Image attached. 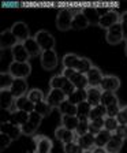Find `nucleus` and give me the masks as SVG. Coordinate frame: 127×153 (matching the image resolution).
I'll use <instances>...</instances> for the list:
<instances>
[{
    "label": "nucleus",
    "instance_id": "1",
    "mask_svg": "<svg viewBox=\"0 0 127 153\" xmlns=\"http://www.w3.org/2000/svg\"><path fill=\"white\" fill-rule=\"evenodd\" d=\"M62 64L63 68H73L82 74H86L93 67V63L88 57H81L75 53H66L63 56Z\"/></svg>",
    "mask_w": 127,
    "mask_h": 153
},
{
    "label": "nucleus",
    "instance_id": "2",
    "mask_svg": "<svg viewBox=\"0 0 127 153\" xmlns=\"http://www.w3.org/2000/svg\"><path fill=\"white\" fill-rule=\"evenodd\" d=\"M49 86H51V89H59L64 93V94L68 97L71 93L75 90V86L71 83V81L64 76L63 74H57V75H53L49 81Z\"/></svg>",
    "mask_w": 127,
    "mask_h": 153
},
{
    "label": "nucleus",
    "instance_id": "3",
    "mask_svg": "<svg viewBox=\"0 0 127 153\" xmlns=\"http://www.w3.org/2000/svg\"><path fill=\"white\" fill-rule=\"evenodd\" d=\"M62 74L71 81V83L75 86V89H86L89 86L86 74H82L79 71L73 70V68H63Z\"/></svg>",
    "mask_w": 127,
    "mask_h": 153
},
{
    "label": "nucleus",
    "instance_id": "4",
    "mask_svg": "<svg viewBox=\"0 0 127 153\" xmlns=\"http://www.w3.org/2000/svg\"><path fill=\"white\" fill-rule=\"evenodd\" d=\"M34 38L37 44L40 45L41 51H49V49H55V45H56V40L55 37L51 34V33L45 30V29H41L38 30L34 34Z\"/></svg>",
    "mask_w": 127,
    "mask_h": 153
},
{
    "label": "nucleus",
    "instance_id": "5",
    "mask_svg": "<svg viewBox=\"0 0 127 153\" xmlns=\"http://www.w3.org/2000/svg\"><path fill=\"white\" fill-rule=\"evenodd\" d=\"M42 116L37 112H33L30 114L29 116V120L23 124L21 130H22V134L23 135H27V137H34L36 133H37L38 127H40V124H41V120H42Z\"/></svg>",
    "mask_w": 127,
    "mask_h": 153
},
{
    "label": "nucleus",
    "instance_id": "6",
    "mask_svg": "<svg viewBox=\"0 0 127 153\" xmlns=\"http://www.w3.org/2000/svg\"><path fill=\"white\" fill-rule=\"evenodd\" d=\"M8 73L14 78H22L27 79V76L32 74V66L30 63H19V62H11L8 66Z\"/></svg>",
    "mask_w": 127,
    "mask_h": 153
},
{
    "label": "nucleus",
    "instance_id": "7",
    "mask_svg": "<svg viewBox=\"0 0 127 153\" xmlns=\"http://www.w3.org/2000/svg\"><path fill=\"white\" fill-rule=\"evenodd\" d=\"M74 13L71 10L62 8L56 15V27L62 32H67L71 29V23H73Z\"/></svg>",
    "mask_w": 127,
    "mask_h": 153
},
{
    "label": "nucleus",
    "instance_id": "8",
    "mask_svg": "<svg viewBox=\"0 0 127 153\" xmlns=\"http://www.w3.org/2000/svg\"><path fill=\"white\" fill-rule=\"evenodd\" d=\"M33 142H34V153H52L53 142L47 135H42V134L37 135L36 134L33 137Z\"/></svg>",
    "mask_w": 127,
    "mask_h": 153
},
{
    "label": "nucleus",
    "instance_id": "9",
    "mask_svg": "<svg viewBox=\"0 0 127 153\" xmlns=\"http://www.w3.org/2000/svg\"><path fill=\"white\" fill-rule=\"evenodd\" d=\"M40 62L44 70L52 71L57 67L59 59H57V53L55 49H49V51H42L41 56H40Z\"/></svg>",
    "mask_w": 127,
    "mask_h": 153
},
{
    "label": "nucleus",
    "instance_id": "10",
    "mask_svg": "<svg viewBox=\"0 0 127 153\" xmlns=\"http://www.w3.org/2000/svg\"><path fill=\"white\" fill-rule=\"evenodd\" d=\"M105 40L109 45H118L124 40L123 29H122L120 22H118L116 25H114L112 27H109L105 33Z\"/></svg>",
    "mask_w": 127,
    "mask_h": 153
},
{
    "label": "nucleus",
    "instance_id": "11",
    "mask_svg": "<svg viewBox=\"0 0 127 153\" xmlns=\"http://www.w3.org/2000/svg\"><path fill=\"white\" fill-rule=\"evenodd\" d=\"M118 22H120V15L118 14V11L115 10H108L105 14H102L100 18L99 26L104 30H108L109 27H112L114 25H116Z\"/></svg>",
    "mask_w": 127,
    "mask_h": 153
},
{
    "label": "nucleus",
    "instance_id": "12",
    "mask_svg": "<svg viewBox=\"0 0 127 153\" xmlns=\"http://www.w3.org/2000/svg\"><path fill=\"white\" fill-rule=\"evenodd\" d=\"M10 30L13 32V34L15 36V38L18 40V42H25L27 38H30V32H29V26L26 25L25 22H22V21H18V22H15L11 27H10Z\"/></svg>",
    "mask_w": 127,
    "mask_h": 153
},
{
    "label": "nucleus",
    "instance_id": "13",
    "mask_svg": "<svg viewBox=\"0 0 127 153\" xmlns=\"http://www.w3.org/2000/svg\"><path fill=\"white\" fill-rule=\"evenodd\" d=\"M67 100V96L59 89H49L48 94L45 96V101L51 105L52 108H59L62 102Z\"/></svg>",
    "mask_w": 127,
    "mask_h": 153
},
{
    "label": "nucleus",
    "instance_id": "14",
    "mask_svg": "<svg viewBox=\"0 0 127 153\" xmlns=\"http://www.w3.org/2000/svg\"><path fill=\"white\" fill-rule=\"evenodd\" d=\"M55 138L57 141H60L63 145L66 143H70V142H75L76 141V134L75 131H71L68 128L63 127V126H57L56 130H55Z\"/></svg>",
    "mask_w": 127,
    "mask_h": 153
},
{
    "label": "nucleus",
    "instance_id": "15",
    "mask_svg": "<svg viewBox=\"0 0 127 153\" xmlns=\"http://www.w3.org/2000/svg\"><path fill=\"white\" fill-rule=\"evenodd\" d=\"M0 133L8 135V137L11 138L13 141L18 140L21 135H23L21 127H19V126H16V124H14V123H11L10 120L1 122V124H0Z\"/></svg>",
    "mask_w": 127,
    "mask_h": 153
},
{
    "label": "nucleus",
    "instance_id": "16",
    "mask_svg": "<svg viewBox=\"0 0 127 153\" xmlns=\"http://www.w3.org/2000/svg\"><path fill=\"white\" fill-rule=\"evenodd\" d=\"M120 88V79L115 75H104L101 83H100V89L102 92H115Z\"/></svg>",
    "mask_w": 127,
    "mask_h": 153
},
{
    "label": "nucleus",
    "instance_id": "17",
    "mask_svg": "<svg viewBox=\"0 0 127 153\" xmlns=\"http://www.w3.org/2000/svg\"><path fill=\"white\" fill-rule=\"evenodd\" d=\"M16 44H18V40L15 38V36L13 34V32L10 29L1 32V34H0V48H1V51L13 49Z\"/></svg>",
    "mask_w": 127,
    "mask_h": 153
},
{
    "label": "nucleus",
    "instance_id": "18",
    "mask_svg": "<svg viewBox=\"0 0 127 153\" xmlns=\"http://www.w3.org/2000/svg\"><path fill=\"white\" fill-rule=\"evenodd\" d=\"M27 81L22 79V78H14V82L10 88V92L13 93V96L15 99L18 97H22V96H26L27 93Z\"/></svg>",
    "mask_w": 127,
    "mask_h": 153
},
{
    "label": "nucleus",
    "instance_id": "19",
    "mask_svg": "<svg viewBox=\"0 0 127 153\" xmlns=\"http://www.w3.org/2000/svg\"><path fill=\"white\" fill-rule=\"evenodd\" d=\"M11 55H13V62H19V63H27L30 59V55L26 51L25 45L22 42H18L11 49Z\"/></svg>",
    "mask_w": 127,
    "mask_h": 153
},
{
    "label": "nucleus",
    "instance_id": "20",
    "mask_svg": "<svg viewBox=\"0 0 127 153\" xmlns=\"http://www.w3.org/2000/svg\"><path fill=\"white\" fill-rule=\"evenodd\" d=\"M101 96L102 90L100 88H94V86H88L86 88V101L92 107L101 104Z\"/></svg>",
    "mask_w": 127,
    "mask_h": 153
},
{
    "label": "nucleus",
    "instance_id": "21",
    "mask_svg": "<svg viewBox=\"0 0 127 153\" xmlns=\"http://www.w3.org/2000/svg\"><path fill=\"white\" fill-rule=\"evenodd\" d=\"M13 105H15V97L10 90H0V108L3 111H13Z\"/></svg>",
    "mask_w": 127,
    "mask_h": 153
},
{
    "label": "nucleus",
    "instance_id": "22",
    "mask_svg": "<svg viewBox=\"0 0 127 153\" xmlns=\"http://www.w3.org/2000/svg\"><path fill=\"white\" fill-rule=\"evenodd\" d=\"M86 78H88V83H89V86L100 88V83H101L104 75H102L101 70H100L99 67L93 66L92 68H90V70L86 73Z\"/></svg>",
    "mask_w": 127,
    "mask_h": 153
},
{
    "label": "nucleus",
    "instance_id": "23",
    "mask_svg": "<svg viewBox=\"0 0 127 153\" xmlns=\"http://www.w3.org/2000/svg\"><path fill=\"white\" fill-rule=\"evenodd\" d=\"M90 23L88 21V18L85 16V14L81 11L74 13V18H73V23H71V29L74 30H85L86 27H89Z\"/></svg>",
    "mask_w": 127,
    "mask_h": 153
},
{
    "label": "nucleus",
    "instance_id": "24",
    "mask_svg": "<svg viewBox=\"0 0 127 153\" xmlns=\"http://www.w3.org/2000/svg\"><path fill=\"white\" fill-rule=\"evenodd\" d=\"M29 116H30V114H27V112H25V111H21V109H13V111L10 112V119L8 120L11 122V123L19 126V127H22L23 124L29 120Z\"/></svg>",
    "mask_w": 127,
    "mask_h": 153
},
{
    "label": "nucleus",
    "instance_id": "25",
    "mask_svg": "<svg viewBox=\"0 0 127 153\" xmlns=\"http://www.w3.org/2000/svg\"><path fill=\"white\" fill-rule=\"evenodd\" d=\"M14 107H15V109H21V111H25L27 114H33L36 109V104L29 100L27 96H22V97L15 99V105Z\"/></svg>",
    "mask_w": 127,
    "mask_h": 153
},
{
    "label": "nucleus",
    "instance_id": "26",
    "mask_svg": "<svg viewBox=\"0 0 127 153\" xmlns=\"http://www.w3.org/2000/svg\"><path fill=\"white\" fill-rule=\"evenodd\" d=\"M76 142L83 150H90L93 148H96V138L92 133H86L83 135L76 137Z\"/></svg>",
    "mask_w": 127,
    "mask_h": 153
},
{
    "label": "nucleus",
    "instance_id": "27",
    "mask_svg": "<svg viewBox=\"0 0 127 153\" xmlns=\"http://www.w3.org/2000/svg\"><path fill=\"white\" fill-rule=\"evenodd\" d=\"M123 143H124V140L118 137L116 134H112L111 140H109V142L105 146V150H107V153H119L122 150V148H123Z\"/></svg>",
    "mask_w": 127,
    "mask_h": 153
},
{
    "label": "nucleus",
    "instance_id": "28",
    "mask_svg": "<svg viewBox=\"0 0 127 153\" xmlns=\"http://www.w3.org/2000/svg\"><path fill=\"white\" fill-rule=\"evenodd\" d=\"M23 45H25L26 51L29 52V55H30V57H37V56H41L42 51L41 48H40V45L37 44V41H36L34 37H30L27 38L25 42H23Z\"/></svg>",
    "mask_w": 127,
    "mask_h": 153
},
{
    "label": "nucleus",
    "instance_id": "29",
    "mask_svg": "<svg viewBox=\"0 0 127 153\" xmlns=\"http://www.w3.org/2000/svg\"><path fill=\"white\" fill-rule=\"evenodd\" d=\"M82 13L85 14V16L88 18V21H89L90 25H97L99 26L100 18H101V15H102L99 10L93 8V7H86V8L82 10Z\"/></svg>",
    "mask_w": 127,
    "mask_h": 153
},
{
    "label": "nucleus",
    "instance_id": "30",
    "mask_svg": "<svg viewBox=\"0 0 127 153\" xmlns=\"http://www.w3.org/2000/svg\"><path fill=\"white\" fill-rule=\"evenodd\" d=\"M111 137H112L111 131L102 128V130L100 131L97 135H94V138H96V146H97V148H105V146H107V143L109 142V140H111Z\"/></svg>",
    "mask_w": 127,
    "mask_h": 153
},
{
    "label": "nucleus",
    "instance_id": "31",
    "mask_svg": "<svg viewBox=\"0 0 127 153\" xmlns=\"http://www.w3.org/2000/svg\"><path fill=\"white\" fill-rule=\"evenodd\" d=\"M67 100L70 102H73L74 105H78L81 102L86 101V89H75L67 97Z\"/></svg>",
    "mask_w": 127,
    "mask_h": 153
},
{
    "label": "nucleus",
    "instance_id": "32",
    "mask_svg": "<svg viewBox=\"0 0 127 153\" xmlns=\"http://www.w3.org/2000/svg\"><path fill=\"white\" fill-rule=\"evenodd\" d=\"M57 109H59L62 116H64V115H67V116H76V105H74L73 102H70L68 100L62 102L60 107Z\"/></svg>",
    "mask_w": 127,
    "mask_h": 153
},
{
    "label": "nucleus",
    "instance_id": "33",
    "mask_svg": "<svg viewBox=\"0 0 127 153\" xmlns=\"http://www.w3.org/2000/svg\"><path fill=\"white\" fill-rule=\"evenodd\" d=\"M101 104L104 105L105 108H107V107H109V105L119 104V99H118V96H116V93H115V92H102Z\"/></svg>",
    "mask_w": 127,
    "mask_h": 153
},
{
    "label": "nucleus",
    "instance_id": "34",
    "mask_svg": "<svg viewBox=\"0 0 127 153\" xmlns=\"http://www.w3.org/2000/svg\"><path fill=\"white\" fill-rule=\"evenodd\" d=\"M60 120L63 127L68 128L71 131H75L76 126H78V122H79V118L78 116H67V115H64V116H62Z\"/></svg>",
    "mask_w": 127,
    "mask_h": 153
},
{
    "label": "nucleus",
    "instance_id": "35",
    "mask_svg": "<svg viewBox=\"0 0 127 153\" xmlns=\"http://www.w3.org/2000/svg\"><path fill=\"white\" fill-rule=\"evenodd\" d=\"M107 116V108H105L102 104L92 107V111L89 115V120H94V119H101Z\"/></svg>",
    "mask_w": 127,
    "mask_h": 153
},
{
    "label": "nucleus",
    "instance_id": "36",
    "mask_svg": "<svg viewBox=\"0 0 127 153\" xmlns=\"http://www.w3.org/2000/svg\"><path fill=\"white\" fill-rule=\"evenodd\" d=\"M14 82V76L10 73H0V90H10Z\"/></svg>",
    "mask_w": 127,
    "mask_h": 153
},
{
    "label": "nucleus",
    "instance_id": "37",
    "mask_svg": "<svg viewBox=\"0 0 127 153\" xmlns=\"http://www.w3.org/2000/svg\"><path fill=\"white\" fill-rule=\"evenodd\" d=\"M90 111H92V105L88 101H83L76 105V116L78 118H89Z\"/></svg>",
    "mask_w": 127,
    "mask_h": 153
},
{
    "label": "nucleus",
    "instance_id": "38",
    "mask_svg": "<svg viewBox=\"0 0 127 153\" xmlns=\"http://www.w3.org/2000/svg\"><path fill=\"white\" fill-rule=\"evenodd\" d=\"M26 96H27L29 100L33 101L34 104L45 101V96H44V93H42V90H40V89H30Z\"/></svg>",
    "mask_w": 127,
    "mask_h": 153
},
{
    "label": "nucleus",
    "instance_id": "39",
    "mask_svg": "<svg viewBox=\"0 0 127 153\" xmlns=\"http://www.w3.org/2000/svg\"><path fill=\"white\" fill-rule=\"evenodd\" d=\"M89 123H90L89 118H79V122H78V126H76V130H75L76 137L89 133Z\"/></svg>",
    "mask_w": 127,
    "mask_h": 153
},
{
    "label": "nucleus",
    "instance_id": "40",
    "mask_svg": "<svg viewBox=\"0 0 127 153\" xmlns=\"http://www.w3.org/2000/svg\"><path fill=\"white\" fill-rule=\"evenodd\" d=\"M102 128H104V118L90 120V123H89V133H92L93 135H97V134H99Z\"/></svg>",
    "mask_w": 127,
    "mask_h": 153
},
{
    "label": "nucleus",
    "instance_id": "41",
    "mask_svg": "<svg viewBox=\"0 0 127 153\" xmlns=\"http://www.w3.org/2000/svg\"><path fill=\"white\" fill-rule=\"evenodd\" d=\"M52 107L49 104H48L47 101H42V102H38V104H36V109L34 112H37V114H40L42 116V118H45V116H48V115L51 114L52 111Z\"/></svg>",
    "mask_w": 127,
    "mask_h": 153
},
{
    "label": "nucleus",
    "instance_id": "42",
    "mask_svg": "<svg viewBox=\"0 0 127 153\" xmlns=\"http://www.w3.org/2000/svg\"><path fill=\"white\" fill-rule=\"evenodd\" d=\"M118 126H119V122L116 120V118H109V116H105L104 118V128L105 130H108V131H111L112 134H115Z\"/></svg>",
    "mask_w": 127,
    "mask_h": 153
},
{
    "label": "nucleus",
    "instance_id": "43",
    "mask_svg": "<svg viewBox=\"0 0 127 153\" xmlns=\"http://www.w3.org/2000/svg\"><path fill=\"white\" fill-rule=\"evenodd\" d=\"M63 150H64V153H83V149L78 145L76 141L63 145Z\"/></svg>",
    "mask_w": 127,
    "mask_h": 153
},
{
    "label": "nucleus",
    "instance_id": "44",
    "mask_svg": "<svg viewBox=\"0 0 127 153\" xmlns=\"http://www.w3.org/2000/svg\"><path fill=\"white\" fill-rule=\"evenodd\" d=\"M11 142H13V140H11L8 135L0 133V150H1V152H3V150H6L7 148L11 145Z\"/></svg>",
    "mask_w": 127,
    "mask_h": 153
},
{
    "label": "nucleus",
    "instance_id": "45",
    "mask_svg": "<svg viewBox=\"0 0 127 153\" xmlns=\"http://www.w3.org/2000/svg\"><path fill=\"white\" fill-rule=\"evenodd\" d=\"M116 120L119 122V124H127V105L120 107V111L116 116Z\"/></svg>",
    "mask_w": 127,
    "mask_h": 153
},
{
    "label": "nucleus",
    "instance_id": "46",
    "mask_svg": "<svg viewBox=\"0 0 127 153\" xmlns=\"http://www.w3.org/2000/svg\"><path fill=\"white\" fill-rule=\"evenodd\" d=\"M119 111H120V105L119 104L109 105V107H107V116H109V118H116Z\"/></svg>",
    "mask_w": 127,
    "mask_h": 153
},
{
    "label": "nucleus",
    "instance_id": "47",
    "mask_svg": "<svg viewBox=\"0 0 127 153\" xmlns=\"http://www.w3.org/2000/svg\"><path fill=\"white\" fill-rule=\"evenodd\" d=\"M115 134H116L118 137H120L122 140L126 141L127 140V124H119L116 131H115Z\"/></svg>",
    "mask_w": 127,
    "mask_h": 153
},
{
    "label": "nucleus",
    "instance_id": "48",
    "mask_svg": "<svg viewBox=\"0 0 127 153\" xmlns=\"http://www.w3.org/2000/svg\"><path fill=\"white\" fill-rule=\"evenodd\" d=\"M120 25H122V29H123L124 40L127 41V11H124L120 15Z\"/></svg>",
    "mask_w": 127,
    "mask_h": 153
},
{
    "label": "nucleus",
    "instance_id": "49",
    "mask_svg": "<svg viewBox=\"0 0 127 153\" xmlns=\"http://www.w3.org/2000/svg\"><path fill=\"white\" fill-rule=\"evenodd\" d=\"M93 153H107V150H105V148H93Z\"/></svg>",
    "mask_w": 127,
    "mask_h": 153
},
{
    "label": "nucleus",
    "instance_id": "50",
    "mask_svg": "<svg viewBox=\"0 0 127 153\" xmlns=\"http://www.w3.org/2000/svg\"><path fill=\"white\" fill-rule=\"evenodd\" d=\"M83 153H93V149H90V150H83Z\"/></svg>",
    "mask_w": 127,
    "mask_h": 153
},
{
    "label": "nucleus",
    "instance_id": "51",
    "mask_svg": "<svg viewBox=\"0 0 127 153\" xmlns=\"http://www.w3.org/2000/svg\"><path fill=\"white\" fill-rule=\"evenodd\" d=\"M124 52H126V56H127V47H126V49H124Z\"/></svg>",
    "mask_w": 127,
    "mask_h": 153
},
{
    "label": "nucleus",
    "instance_id": "52",
    "mask_svg": "<svg viewBox=\"0 0 127 153\" xmlns=\"http://www.w3.org/2000/svg\"><path fill=\"white\" fill-rule=\"evenodd\" d=\"M126 47H127V42H126Z\"/></svg>",
    "mask_w": 127,
    "mask_h": 153
}]
</instances>
